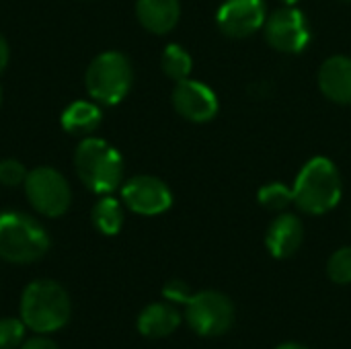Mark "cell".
<instances>
[{
	"instance_id": "obj_1",
	"label": "cell",
	"mask_w": 351,
	"mask_h": 349,
	"mask_svg": "<svg viewBox=\"0 0 351 349\" xmlns=\"http://www.w3.org/2000/svg\"><path fill=\"white\" fill-rule=\"evenodd\" d=\"M72 302L64 286L53 280L31 282L21 296V319L37 335H49L66 327Z\"/></svg>"
},
{
	"instance_id": "obj_2",
	"label": "cell",
	"mask_w": 351,
	"mask_h": 349,
	"mask_svg": "<svg viewBox=\"0 0 351 349\" xmlns=\"http://www.w3.org/2000/svg\"><path fill=\"white\" fill-rule=\"evenodd\" d=\"M74 169L80 183L99 195L113 193L123 183V158L115 146L86 136L74 152Z\"/></svg>"
},
{
	"instance_id": "obj_3",
	"label": "cell",
	"mask_w": 351,
	"mask_h": 349,
	"mask_svg": "<svg viewBox=\"0 0 351 349\" xmlns=\"http://www.w3.org/2000/svg\"><path fill=\"white\" fill-rule=\"evenodd\" d=\"M294 204L311 216L331 212L341 200V175L333 160L317 156L308 160L296 177L292 187Z\"/></svg>"
},
{
	"instance_id": "obj_4",
	"label": "cell",
	"mask_w": 351,
	"mask_h": 349,
	"mask_svg": "<svg viewBox=\"0 0 351 349\" xmlns=\"http://www.w3.org/2000/svg\"><path fill=\"white\" fill-rule=\"evenodd\" d=\"M47 251L49 234L35 218L23 212L0 214V259L27 265L39 261Z\"/></svg>"
},
{
	"instance_id": "obj_5",
	"label": "cell",
	"mask_w": 351,
	"mask_h": 349,
	"mask_svg": "<svg viewBox=\"0 0 351 349\" xmlns=\"http://www.w3.org/2000/svg\"><path fill=\"white\" fill-rule=\"evenodd\" d=\"M134 82V68L125 53L103 51L86 68L84 84L93 101L101 105H117L125 99Z\"/></svg>"
},
{
	"instance_id": "obj_6",
	"label": "cell",
	"mask_w": 351,
	"mask_h": 349,
	"mask_svg": "<svg viewBox=\"0 0 351 349\" xmlns=\"http://www.w3.org/2000/svg\"><path fill=\"white\" fill-rule=\"evenodd\" d=\"M23 187L31 208L41 216H64L72 204V189L66 177L53 167H37L29 171Z\"/></svg>"
},
{
	"instance_id": "obj_7",
	"label": "cell",
	"mask_w": 351,
	"mask_h": 349,
	"mask_svg": "<svg viewBox=\"0 0 351 349\" xmlns=\"http://www.w3.org/2000/svg\"><path fill=\"white\" fill-rule=\"evenodd\" d=\"M185 319L197 335L220 337L232 327L234 306L228 296L204 290L199 294H191L185 302Z\"/></svg>"
},
{
	"instance_id": "obj_8",
	"label": "cell",
	"mask_w": 351,
	"mask_h": 349,
	"mask_svg": "<svg viewBox=\"0 0 351 349\" xmlns=\"http://www.w3.org/2000/svg\"><path fill=\"white\" fill-rule=\"evenodd\" d=\"M265 39L267 43L282 53H298L311 41V25L294 6H284L274 10L265 19Z\"/></svg>"
},
{
	"instance_id": "obj_9",
	"label": "cell",
	"mask_w": 351,
	"mask_h": 349,
	"mask_svg": "<svg viewBox=\"0 0 351 349\" xmlns=\"http://www.w3.org/2000/svg\"><path fill=\"white\" fill-rule=\"evenodd\" d=\"M123 204L140 216H158L173 204V193L167 183L152 175H138L121 187Z\"/></svg>"
},
{
	"instance_id": "obj_10",
	"label": "cell",
	"mask_w": 351,
	"mask_h": 349,
	"mask_svg": "<svg viewBox=\"0 0 351 349\" xmlns=\"http://www.w3.org/2000/svg\"><path fill=\"white\" fill-rule=\"evenodd\" d=\"M175 111L193 123H206L216 117L218 113V97L216 93L199 82V80H181L175 84L171 95Z\"/></svg>"
},
{
	"instance_id": "obj_11",
	"label": "cell",
	"mask_w": 351,
	"mask_h": 349,
	"mask_svg": "<svg viewBox=\"0 0 351 349\" xmlns=\"http://www.w3.org/2000/svg\"><path fill=\"white\" fill-rule=\"evenodd\" d=\"M267 10L263 0H224L218 8L216 21L224 35L243 39L265 25Z\"/></svg>"
},
{
	"instance_id": "obj_12",
	"label": "cell",
	"mask_w": 351,
	"mask_h": 349,
	"mask_svg": "<svg viewBox=\"0 0 351 349\" xmlns=\"http://www.w3.org/2000/svg\"><path fill=\"white\" fill-rule=\"evenodd\" d=\"M302 239H304V228L298 216L282 214L269 224L265 234V247L276 259H288L300 249Z\"/></svg>"
},
{
	"instance_id": "obj_13",
	"label": "cell",
	"mask_w": 351,
	"mask_h": 349,
	"mask_svg": "<svg viewBox=\"0 0 351 349\" xmlns=\"http://www.w3.org/2000/svg\"><path fill=\"white\" fill-rule=\"evenodd\" d=\"M319 86L323 95L339 105L351 103V58L331 56L319 70Z\"/></svg>"
},
{
	"instance_id": "obj_14",
	"label": "cell",
	"mask_w": 351,
	"mask_h": 349,
	"mask_svg": "<svg viewBox=\"0 0 351 349\" xmlns=\"http://www.w3.org/2000/svg\"><path fill=\"white\" fill-rule=\"evenodd\" d=\"M136 16L146 31L165 35L179 23L181 4L179 0H136Z\"/></svg>"
},
{
	"instance_id": "obj_15",
	"label": "cell",
	"mask_w": 351,
	"mask_h": 349,
	"mask_svg": "<svg viewBox=\"0 0 351 349\" xmlns=\"http://www.w3.org/2000/svg\"><path fill=\"white\" fill-rule=\"evenodd\" d=\"M181 325L179 311L169 302L148 304L138 317V331L148 339H160L171 335Z\"/></svg>"
},
{
	"instance_id": "obj_16",
	"label": "cell",
	"mask_w": 351,
	"mask_h": 349,
	"mask_svg": "<svg viewBox=\"0 0 351 349\" xmlns=\"http://www.w3.org/2000/svg\"><path fill=\"white\" fill-rule=\"evenodd\" d=\"M101 107L93 101H72L62 113V128L74 136L93 134L101 125Z\"/></svg>"
},
{
	"instance_id": "obj_17",
	"label": "cell",
	"mask_w": 351,
	"mask_h": 349,
	"mask_svg": "<svg viewBox=\"0 0 351 349\" xmlns=\"http://www.w3.org/2000/svg\"><path fill=\"white\" fill-rule=\"evenodd\" d=\"M90 218H93V224L95 228L105 234V237H115L121 226H123V208L121 204L111 197V195H105L101 197L95 206H93V212H90Z\"/></svg>"
},
{
	"instance_id": "obj_18",
	"label": "cell",
	"mask_w": 351,
	"mask_h": 349,
	"mask_svg": "<svg viewBox=\"0 0 351 349\" xmlns=\"http://www.w3.org/2000/svg\"><path fill=\"white\" fill-rule=\"evenodd\" d=\"M160 64H162V72L175 82L185 80L189 76V72H191V56L179 43H171V45L165 47Z\"/></svg>"
},
{
	"instance_id": "obj_19",
	"label": "cell",
	"mask_w": 351,
	"mask_h": 349,
	"mask_svg": "<svg viewBox=\"0 0 351 349\" xmlns=\"http://www.w3.org/2000/svg\"><path fill=\"white\" fill-rule=\"evenodd\" d=\"M259 202H261L263 208L280 212V210L288 208L294 202V191L290 187H286L284 183H269V185L261 187Z\"/></svg>"
},
{
	"instance_id": "obj_20",
	"label": "cell",
	"mask_w": 351,
	"mask_h": 349,
	"mask_svg": "<svg viewBox=\"0 0 351 349\" xmlns=\"http://www.w3.org/2000/svg\"><path fill=\"white\" fill-rule=\"evenodd\" d=\"M327 274L329 280L335 284H351V247H343L331 255L327 263Z\"/></svg>"
},
{
	"instance_id": "obj_21",
	"label": "cell",
	"mask_w": 351,
	"mask_h": 349,
	"mask_svg": "<svg viewBox=\"0 0 351 349\" xmlns=\"http://www.w3.org/2000/svg\"><path fill=\"white\" fill-rule=\"evenodd\" d=\"M25 331L27 325L23 319H0V349H16L25 341Z\"/></svg>"
},
{
	"instance_id": "obj_22",
	"label": "cell",
	"mask_w": 351,
	"mask_h": 349,
	"mask_svg": "<svg viewBox=\"0 0 351 349\" xmlns=\"http://www.w3.org/2000/svg\"><path fill=\"white\" fill-rule=\"evenodd\" d=\"M27 169L23 163L14 160V158H4L0 160V185L4 187H16L23 185L27 179Z\"/></svg>"
},
{
	"instance_id": "obj_23",
	"label": "cell",
	"mask_w": 351,
	"mask_h": 349,
	"mask_svg": "<svg viewBox=\"0 0 351 349\" xmlns=\"http://www.w3.org/2000/svg\"><path fill=\"white\" fill-rule=\"evenodd\" d=\"M165 298L171 300V302H177V304H185L189 298H191V292H189V286L181 280H173L165 286L162 290Z\"/></svg>"
},
{
	"instance_id": "obj_24",
	"label": "cell",
	"mask_w": 351,
	"mask_h": 349,
	"mask_svg": "<svg viewBox=\"0 0 351 349\" xmlns=\"http://www.w3.org/2000/svg\"><path fill=\"white\" fill-rule=\"evenodd\" d=\"M21 349H60L51 339H47L45 335H35L31 339H25Z\"/></svg>"
},
{
	"instance_id": "obj_25",
	"label": "cell",
	"mask_w": 351,
	"mask_h": 349,
	"mask_svg": "<svg viewBox=\"0 0 351 349\" xmlns=\"http://www.w3.org/2000/svg\"><path fill=\"white\" fill-rule=\"evenodd\" d=\"M8 60H10V47L4 35L0 33V72H4V68L8 66Z\"/></svg>"
},
{
	"instance_id": "obj_26",
	"label": "cell",
	"mask_w": 351,
	"mask_h": 349,
	"mask_svg": "<svg viewBox=\"0 0 351 349\" xmlns=\"http://www.w3.org/2000/svg\"><path fill=\"white\" fill-rule=\"evenodd\" d=\"M276 349H308V348H304V346H300V344H282V346H278Z\"/></svg>"
},
{
	"instance_id": "obj_27",
	"label": "cell",
	"mask_w": 351,
	"mask_h": 349,
	"mask_svg": "<svg viewBox=\"0 0 351 349\" xmlns=\"http://www.w3.org/2000/svg\"><path fill=\"white\" fill-rule=\"evenodd\" d=\"M282 2H284L286 6H294V4H296L298 0H282Z\"/></svg>"
},
{
	"instance_id": "obj_28",
	"label": "cell",
	"mask_w": 351,
	"mask_h": 349,
	"mask_svg": "<svg viewBox=\"0 0 351 349\" xmlns=\"http://www.w3.org/2000/svg\"><path fill=\"white\" fill-rule=\"evenodd\" d=\"M0 105H2V88H0Z\"/></svg>"
},
{
	"instance_id": "obj_29",
	"label": "cell",
	"mask_w": 351,
	"mask_h": 349,
	"mask_svg": "<svg viewBox=\"0 0 351 349\" xmlns=\"http://www.w3.org/2000/svg\"><path fill=\"white\" fill-rule=\"evenodd\" d=\"M346 2H351V0H346Z\"/></svg>"
}]
</instances>
